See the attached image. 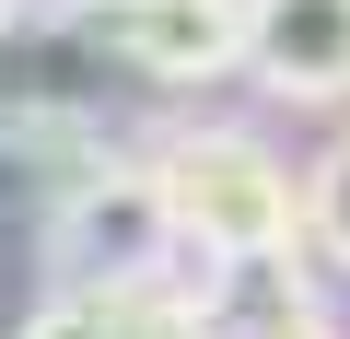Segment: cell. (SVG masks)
<instances>
[{"mask_svg": "<svg viewBox=\"0 0 350 339\" xmlns=\"http://www.w3.org/2000/svg\"><path fill=\"white\" fill-rule=\"evenodd\" d=\"M152 164L175 188V223L211 258H245V246H304V176L245 140V129H152Z\"/></svg>", "mask_w": 350, "mask_h": 339, "instance_id": "obj_1", "label": "cell"}, {"mask_svg": "<svg viewBox=\"0 0 350 339\" xmlns=\"http://www.w3.org/2000/svg\"><path fill=\"white\" fill-rule=\"evenodd\" d=\"M175 246H187V223H175V188L152 152L70 164V188L47 211V281H129V269H163Z\"/></svg>", "mask_w": 350, "mask_h": 339, "instance_id": "obj_2", "label": "cell"}, {"mask_svg": "<svg viewBox=\"0 0 350 339\" xmlns=\"http://www.w3.org/2000/svg\"><path fill=\"white\" fill-rule=\"evenodd\" d=\"M59 36L163 94H211L245 71V0H59Z\"/></svg>", "mask_w": 350, "mask_h": 339, "instance_id": "obj_3", "label": "cell"}, {"mask_svg": "<svg viewBox=\"0 0 350 339\" xmlns=\"http://www.w3.org/2000/svg\"><path fill=\"white\" fill-rule=\"evenodd\" d=\"M245 82L269 105H350V0H245Z\"/></svg>", "mask_w": 350, "mask_h": 339, "instance_id": "obj_4", "label": "cell"}, {"mask_svg": "<svg viewBox=\"0 0 350 339\" xmlns=\"http://www.w3.org/2000/svg\"><path fill=\"white\" fill-rule=\"evenodd\" d=\"M211 327H338L315 234H304V246H245V258H211Z\"/></svg>", "mask_w": 350, "mask_h": 339, "instance_id": "obj_5", "label": "cell"}, {"mask_svg": "<svg viewBox=\"0 0 350 339\" xmlns=\"http://www.w3.org/2000/svg\"><path fill=\"white\" fill-rule=\"evenodd\" d=\"M304 234H315V258L350 281V129L315 152V176H304Z\"/></svg>", "mask_w": 350, "mask_h": 339, "instance_id": "obj_6", "label": "cell"}, {"mask_svg": "<svg viewBox=\"0 0 350 339\" xmlns=\"http://www.w3.org/2000/svg\"><path fill=\"white\" fill-rule=\"evenodd\" d=\"M12 12H24V0H0V24H12Z\"/></svg>", "mask_w": 350, "mask_h": 339, "instance_id": "obj_7", "label": "cell"}]
</instances>
